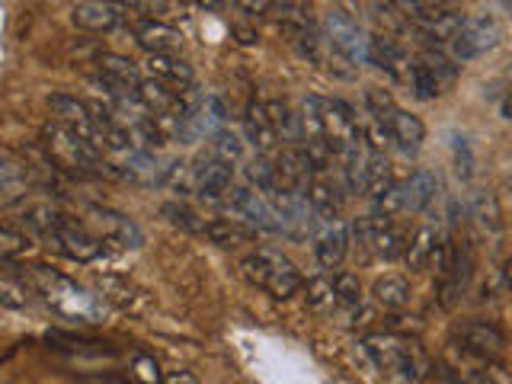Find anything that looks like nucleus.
<instances>
[{
    "label": "nucleus",
    "instance_id": "f257e3e1",
    "mask_svg": "<svg viewBox=\"0 0 512 384\" xmlns=\"http://www.w3.org/2000/svg\"><path fill=\"white\" fill-rule=\"evenodd\" d=\"M23 224L29 231H36L55 253L68 256V260L93 263L106 253L100 234H93L84 221L64 215L55 205H29L23 212Z\"/></svg>",
    "mask_w": 512,
    "mask_h": 384
},
{
    "label": "nucleus",
    "instance_id": "f03ea898",
    "mask_svg": "<svg viewBox=\"0 0 512 384\" xmlns=\"http://www.w3.org/2000/svg\"><path fill=\"white\" fill-rule=\"evenodd\" d=\"M304 141H324L336 160L362 148V125L349 103L327 100V96H308L304 100Z\"/></svg>",
    "mask_w": 512,
    "mask_h": 384
},
{
    "label": "nucleus",
    "instance_id": "7ed1b4c3",
    "mask_svg": "<svg viewBox=\"0 0 512 384\" xmlns=\"http://www.w3.org/2000/svg\"><path fill=\"white\" fill-rule=\"evenodd\" d=\"M362 346L391 384H420L429 372L426 352L400 333H372Z\"/></svg>",
    "mask_w": 512,
    "mask_h": 384
},
{
    "label": "nucleus",
    "instance_id": "20e7f679",
    "mask_svg": "<svg viewBox=\"0 0 512 384\" xmlns=\"http://www.w3.org/2000/svg\"><path fill=\"white\" fill-rule=\"evenodd\" d=\"M324 64L340 77H352L362 61H368V32L352 13L333 7L324 16Z\"/></svg>",
    "mask_w": 512,
    "mask_h": 384
},
{
    "label": "nucleus",
    "instance_id": "39448f33",
    "mask_svg": "<svg viewBox=\"0 0 512 384\" xmlns=\"http://www.w3.org/2000/svg\"><path fill=\"white\" fill-rule=\"evenodd\" d=\"M29 282L39 288V295L55 314L64 320H77V324H93L100 317V301H96L87 288H80L74 279L61 276V272L48 269V266H32L29 269Z\"/></svg>",
    "mask_w": 512,
    "mask_h": 384
},
{
    "label": "nucleus",
    "instance_id": "423d86ee",
    "mask_svg": "<svg viewBox=\"0 0 512 384\" xmlns=\"http://www.w3.org/2000/svg\"><path fill=\"white\" fill-rule=\"evenodd\" d=\"M240 269H244V276L250 285L263 288L266 295H272L276 301H288L292 295L301 292V272L295 269V263L288 260V256L276 253V250H256L250 253L244 263H240Z\"/></svg>",
    "mask_w": 512,
    "mask_h": 384
},
{
    "label": "nucleus",
    "instance_id": "0eeeda50",
    "mask_svg": "<svg viewBox=\"0 0 512 384\" xmlns=\"http://www.w3.org/2000/svg\"><path fill=\"white\" fill-rule=\"evenodd\" d=\"M42 141H45V151L52 157V164L64 173H77V176H87L93 170L106 167L103 164V148H96L93 141L80 138L74 132H68L64 125L52 122L42 128Z\"/></svg>",
    "mask_w": 512,
    "mask_h": 384
},
{
    "label": "nucleus",
    "instance_id": "6e6552de",
    "mask_svg": "<svg viewBox=\"0 0 512 384\" xmlns=\"http://www.w3.org/2000/svg\"><path fill=\"white\" fill-rule=\"evenodd\" d=\"M442 368L455 384H512V378L496 362L471 356V352H464L458 346L448 349V356L442 359Z\"/></svg>",
    "mask_w": 512,
    "mask_h": 384
},
{
    "label": "nucleus",
    "instance_id": "1a4fd4ad",
    "mask_svg": "<svg viewBox=\"0 0 512 384\" xmlns=\"http://www.w3.org/2000/svg\"><path fill=\"white\" fill-rule=\"evenodd\" d=\"M224 199H228L231 212L244 218L250 228L282 234V221H279L276 212H272V205H269V199L263 196V192H256L253 186H231V192Z\"/></svg>",
    "mask_w": 512,
    "mask_h": 384
},
{
    "label": "nucleus",
    "instance_id": "9d476101",
    "mask_svg": "<svg viewBox=\"0 0 512 384\" xmlns=\"http://www.w3.org/2000/svg\"><path fill=\"white\" fill-rule=\"evenodd\" d=\"M189 186L199 192L202 199L208 202H218L231 192L234 186V170L231 164H224V160H218L212 151H205L196 164L189 167Z\"/></svg>",
    "mask_w": 512,
    "mask_h": 384
},
{
    "label": "nucleus",
    "instance_id": "9b49d317",
    "mask_svg": "<svg viewBox=\"0 0 512 384\" xmlns=\"http://www.w3.org/2000/svg\"><path fill=\"white\" fill-rule=\"evenodd\" d=\"M356 237H359V244H365L375 256H381V260H394V256L407 250V237L391 218H378V215L362 218L356 224Z\"/></svg>",
    "mask_w": 512,
    "mask_h": 384
},
{
    "label": "nucleus",
    "instance_id": "f8f14e48",
    "mask_svg": "<svg viewBox=\"0 0 512 384\" xmlns=\"http://www.w3.org/2000/svg\"><path fill=\"white\" fill-rule=\"evenodd\" d=\"M455 346L490 362H500L506 356V336L487 320H468V324L455 327Z\"/></svg>",
    "mask_w": 512,
    "mask_h": 384
},
{
    "label": "nucleus",
    "instance_id": "ddd939ff",
    "mask_svg": "<svg viewBox=\"0 0 512 384\" xmlns=\"http://www.w3.org/2000/svg\"><path fill=\"white\" fill-rule=\"evenodd\" d=\"M48 109H52V116H55L58 125H64L68 132H74L80 138L93 141L96 148H103L100 132H96V119L90 112V103L77 100V96H71V93H55V96H48Z\"/></svg>",
    "mask_w": 512,
    "mask_h": 384
},
{
    "label": "nucleus",
    "instance_id": "4468645a",
    "mask_svg": "<svg viewBox=\"0 0 512 384\" xmlns=\"http://www.w3.org/2000/svg\"><path fill=\"white\" fill-rule=\"evenodd\" d=\"M496 42H500V26H496L493 20H487V16H474V20L461 23L458 36L448 45H452V55L458 61H471L477 55L490 52Z\"/></svg>",
    "mask_w": 512,
    "mask_h": 384
},
{
    "label": "nucleus",
    "instance_id": "2eb2a0df",
    "mask_svg": "<svg viewBox=\"0 0 512 384\" xmlns=\"http://www.w3.org/2000/svg\"><path fill=\"white\" fill-rule=\"evenodd\" d=\"M90 221L96 224V231L106 240V244H116L122 250H138L141 247V228L138 224L116 212V208H106V205H90Z\"/></svg>",
    "mask_w": 512,
    "mask_h": 384
},
{
    "label": "nucleus",
    "instance_id": "dca6fc26",
    "mask_svg": "<svg viewBox=\"0 0 512 384\" xmlns=\"http://www.w3.org/2000/svg\"><path fill=\"white\" fill-rule=\"evenodd\" d=\"M368 61L391 80H397V84H407L410 80L413 61L407 55V48L391 36H368Z\"/></svg>",
    "mask_w": 512,
    "mask_h": 384
},
{
    "label": "nucleus",
    "instance_id": "f3484780",
    "mask_svg": "<svg viewBox=\"0 0 512 384\" xmlns=\"http://www.w3.org/2000/svg\"><path fill=\"white\" fill-rule=\"evenodd\" d=\"M125 13L128 10L116 4V0H84V4L74 7L71 20L84 32H112L116 26H122Z\"/></svg>",
    "mask_w": 512,
    "mask_h": 384
},
{
    "label": "nucleus",
    "instance_id": "a211bd4d",
    "mask_svg": "<svg viewBox=\"0 0 512 384\" xmlns=\"http://www.w3.org/2000/svg\"><path fill=\"white\" fill-rule=\"evenodd\" d=\"M346 250H349V228H346L343 218L324 221L314 231V256L324 269L340 266L346 260Z\"/></svg>",
    "mask_w": 512,
    "mask_h": 384
},
{
    "label": "nucleus",
    "instance_id": "6ab92c4d",
    "mask_svg": "<svg viewBox=\"0 0 512 384\" xmlns=\"http://www.w3.org/2000/svg\"><path fill=\"white\" fill-rule=\"evenodd\" d=\"M461 23H464V16L445 7V10L426 13V16H420V20H413L410 29H413L423 42H429V45H448V42H452V39L458 36Z\"/></svg>",
    "mask_w": 512,
    "mask_h": 384
},
{
    "label": "nucleus",
    "instance_id": "aec40b11",
    "mask_svg": "<svg viewBox=\"0 0 512 384\" xmlns=\"http://www.w3.org/2000/svg\"><path fill=\"white\" fill-rule=\"evenodd\" d=\"M135 42L148 55H180L183 52V32L160 20H148L135 29Z\"/></svg>",
    "mask_w": 512,
    "mask_h": 384
},
{
    "label": "nucleus",
    "instance_id": "412c9836",
    "mask_svg": "<svg viewBox=\"0 0 512 384\" xmlns=\"http://www.w3.org/2000/svg\"><path fill=\"white\" fill-rule=\"evenodd\" d=\"M244 135H247V141L260 154H272L279 135H276V128H272V122H269L266 103H250L247 106V112H244Z\"/></svg>",
    "mask_w": 512,
    "mask_h": 384
},
{
    "label": "nucleus",
    "instance_id": "4be33fe9",
    "mask_svg": "<svg viewBox=\"0 0 512 384\" xmlns=\"http://www.w3.org/2000/svg\"><path fill=\"white\" fill-rule=\"evenodd\" d=\"M304 199H308L311 212H314L320 221H333V218H340L343 192H340V186H333L330 180H324V176H317V180H311V183H308V189H304Z\"/></svg>",
    "mask_w": 512,
    "mask_h": 384
},
{
    "label": "nucleus",
    "instance_id": "5701e85b",
    "mask_svg": "<svg viewBox=\"0 0 512 384\" xmlns=\"http://www.w3.org/2000/svg\"><path fill=\"white\" fill-rule=\"evenodd\" d=\"M400 189H404L407 212H423V208H429L432 199L439 196V176L432 170H416L400 183Z\"/></svg>",
    "mask_w": 512,
    "mask_h": 384
},
{
    "label": "nucleus",
    "instance_id": "b1692460",
    "mask_svg": "<svg viewBox=\"0 0 512 384\" xmlns=\"http://www.w3.org/2000/svg\"><path fill=\"white\" fill-rule=\"evenodd\" d=\"M29 170H32L29 164H20V160L0 154V205L26 196V189L32 186Z\"/></svg>",
    "mask_w": 512,
    "mask_h": 384
},
{
    "label": "nucleus",
    "instance_id": "393cba45",
    "mask_svg": "<svg viewBox=\"0 0 512 384\" xmlns=\"http://www.w3.org/2000/svg\"><path fill=\"white\" fill-rule=\"evenodd\" d=\"M388 135L397 141V148L404 154H416L423 148V141H426V125L416 116H410V112L397 109L391 116V122H388Z\"/></svg>",
    "mask_w": 512,
    "mask_h": 384
},
{
    "label": "nucleus",
    "instance_id": "a878e982",
    "mask_svg": "<svg viewBox=\"0 0 512 384\" xmlns=\"http://www.w3.org/2000/svg\"><path fill=\"white\" fill-rule=\"evenodd\" d=\"M144 68H148V77L160 80V84H173V87L192 84V68L180 55H148Z\"/></svg>",
    "mask_w": 512,
    "mask_h": 384
},
{
    "label": "nucleus",
    "instance_id": "bb28decb",
    "mask_svg": "<svg viewBox=\"0 0 512 384\" xmlns=\"http://www.w3.org/2000/svg\"><path fill=\"white\" fill-rule=\"evenodd\" d=\"M0 304L10 311L29 308V282L16 272L10 260H0Z\"/></svg>",
    "mask_w": 512,
    "mask_h": 384
},
{
    "label": "nucleus",
    "instance_id": "cd10ccee",
    "mask_svg": "<svg viewBox=\"0 0 512 384\" xmlns=\"http://www.w3.org/2000/svg\"><path fill=\"white\" fill-rule=\"evenodd\" d=\"M96 64H100V71H103V80H109V84H119L125 90H138L141 84V71H138V64L132 58H122V55H112V52H103L100 58H96Z\"/></svg>",
    "mask_w": 512,
    "mask_h": 384
},
{
    "label": "nucleus",
    "instance_id": "c85d7f7f",
    "mask_svg": "<svg viewBox=\"0 0 512 384\" xmlns=\"http://www.w3.org/2000/svg\"><path fill=\"white\" fill-rule=\"evenodd\" d=\"M135 96L151 116H170V112L176 109V90H167V84H160V80H154V77H144L135 90Z\"/></svg>",
    "mask_w": 512,
    "mask_h": 384
},
{
    "label": "nucleus",
    "instance_id": "c756f323",
    "mask_svg": "<svg viewBox=\"0 0 512 384\" xmlns=\"http://www.w3.org/2000/svg\"><path fill=\"white\" fill-rule=\"evenodd\" d=\"M266 112H269V122L276 128V135L288 144H301L304 141V122L301 116H295V109L288 106L285 100H269L266 103Z\"/></svg>",
    "mask_w": 512,
    "mask_h": 384
},
{
    "label": "nucleus",
    "instance_id": "7c9ffc66",
    "mask_svg": "<svg viewBox=\"0 0 512 384\" xmlns=\"http://www.w3.org/2000/svg\"><path fill=\"white\" fill-rule=\"evenodd\" d=\"M279 16V23L298 36V32L311 29L314 26V16H311V0H272V10Z\"/></svg>",
    "mask_w": 512,
    "mask_h": 384
},
{
    "label": "nucleus",
    "instance_id": "2f4dec72",
    "mask_svg": "<svg viewBox=\"0 0 512 384\" xmlns=\"http://www.w3.org/2000/svg\"><path fill=\"white\" fill-rule=\"evenodd\" d=\"M436 250H439V234L432 231V228H420L413 237H410V244L404 250V260L410 269H426L432 260H436Z\"/></svg>",
    "mask_w": 512,
    "mask_h": 384
},
{
    "label": "nucleus",
    "instance_id": "473e14b6",
    "mask_svg": "<svg viewBox=\"0 0 512 384\" xmlns=\"http://www.w3.org/2000/svg\"><path fill=\"white\" fill-rule=\"evenodd\" d=\"M372 295L378 301V308L400 311V308H407V304H410V285H407V279H400V276H384V279L375 282Z\"/></svg>",
    "mask_w": 512,
    "mask_h": 384
},
{
    "label": "nucleus",
    "instance_id": "72a5a7b5",
    "mask_svg": "<svg viewBox=\"0 0 512 384\" xmlns=\"http://www.w3.org/2000/svg\"><path fill=\"white\" fill-rule=\"evenodd\" d=\"M205 237H212L218 247H237L244 244V240H250V228H244L240 221H231V218H215V221H205L202 228Z\"/></svg>",
    "mask_w": 512,
    "mask_h": 384
},
{
    "label": "nucleus",
    "instance_id": "f704fd0d",
    "mask_svg": "<svg viewBox=\"0 0 512 384\" xmlns=\"http://www.w3.org/2000/svg\"><path fill=\"white\" fill-rule=\"evenodd\" d=\"M247 180L256 192H263V196H269V192L279 189V180H276V160H272L269 154H256L250 164H247Z\"/></svg>",
    "mask_w": 512,
    "mask_h": 384
},
{
    "label": "nucleus",
    "instance_id": "c9c22d12",
    "mask_svg": "<svg viewBox=\"0 0 512 384\" xmlns=\"http://www.w3.org/2000/svg\"><path fill=\"white\" fill-rule=\"evenodd\" d=\"M301 288H304V298H308V304H311L314 311L327 314V311H333V308H340V304H336L333 279H327V276H314V279L304 282Z\"/></svg>",
    "mask_w": 512,
    "mask_h": 384
},
{
    "label": "nucleus",
    "instance_id": "e433bc0d",
    "mask_svg": "<svg viewBox=\"0 0 512 384\" xmlns=\"http://www.w3.org/2000/svg\"><path fill=\"white\" fill-rule=\"evenodd\" d=\"M407 84H410L416 100H436V96L445 90L442 80L432 74V68H429V64H423V61H413V71H410Z\"/></svg>",
    "mask_w": 512,
    "mask_h": 384
},
{
    "label": "nucleus",
    "instance_id": "4c0bfd02",
    "mask_svg": "<svg viewBox=\"0 0 512 384\" xmlns=\"http://www.w3.org/2000/svg\"><path fill=\"white\" fill-rule=\"evenodd\" d=\"M208 151H212L218 160H224V164L234 167L240 154H244V141H240V135H234L231 128H218L212 135V144H208Z\"/></svg>",
    "mask_w": 512,
    "mask_h": 384
},
{
    "label": "nucleus",
    "instance_id": "58836bf2",
    "mask_svg": "<svg viewBox=\"0 0 512 384\" xmlns=\"http://www.w3.org/2000/svg\"><path fill=\"white\" fill-rule=\"evenodd\" d=\"M365 106H368V112H372V122H378L384 128H388L391 116L397 112L394 96L388 90H381V87H372V90L365 93Z\"/></svg>",
    "mask_w": 512,
    "mask_h": 384
},
{
    "label": "nucleus",
    "instance_id": "ea45409f",
    "mask_svg": "<svg viewBox=\"0 0 512 384\" xmlns=\"http://www.w3.org/2000/svg\"><path fill=\"white\" fill-rule=\"evenodd\" d=\"M407 212V205H404V189H400V183H391L384 192H378L375 196V215L378 218H397V215H404Z\"/></svg>",
    "mask_w": 512,
    "mask_h": 384
},
{
    "label": "nucleus",
    "instance_id": "a19ab883",
    "mask_svg": "<svg viewBox=\"0 0 512 384\" xmlns=\"http://www.w3.org/2000/svg\"><path fill=\"white\" fill-rule=\"evenodd\" d=\"M32 250V237L23 231H13V228H0V260H20Z\"/></svg>",
    "mask_w": 512,
    "mask_h": 384
},
{
    "label": "nucleus",
    "instance_id": "79ce46f5",
    "mask_svg": "<svg viewBox=\"0 0 512 384\" xmlns=\"http://www.w3.org/2000/svg\"><path fill=\"white\" fill-rule=\"evenodd\" d=\"M199 122H202V132H208V135H215L218 128H228V106H224L218 96H205Z\"/></svg>",
    "mask_w": 512,
    "mask_h": 384
},
{
    "label": "nucleus",
    "instance_id": "37998d69",
    "mask_svg": "<svg viewBox=\"0 0 512 384\" xmlns=\"http://www.w3.org/2000/svg\"><path fill=\"white\" fill-rule=\"evenodd\" d=\"M333 288H336V304H340V308H359L362 304V285L352 272H340V276L333 279Z\"/></svg>",
    "mask_w": 512,
    "mask_h": 384
},
{
    "label": "nucleus",
    "instance_id": "c03bdc74",
    "mask_svg": "<svg viewBox=\"0 0 512 384\" xmlns=\"http://www.w3.org/2000/svg\"><path fill=\"white\" fill-rule=\"evenodd\" d=\"M394 7L407 16V20H420L426 13H436V10H445L448 0H394Z\"/></svg>",
    "mask_w": 512,
    "mask_h": 384
},
{
    "label": "nucleus",
    "instance_id": "a18cd8bd",
    "mask_svg": "<svg viewBox=\"0 0 512 384\" xmlns=\"http://www.w3.org/2000/svg\"><path fill=\"white\" fill-rule=\"evenodd\" d=\"M420 61H423V64H429L432 74H436L445 87H452V84H455V77H458V64H452L445 55L432 52V48H429V52H423V58H420Z\"/></svg>",
    "mask_w": 512,
    "mask_h": 384
},
{
    "label": "nucleus",
    "instance_id": "49530a36",
    "mask_svg": "<svg viewBox=\"0 0 512 384\" xmlns=\"http://www.w3.org/2000/svg\"><path fill=\"white\" fill-rule=\"evenodd\" d=\"M132 381L138 384H160L164 375H160V368L151 356H135L132 359Z\"/></svg>",
    "mask_w": 512,
    "mask_h": 384
},
{
    "label": "nucleus",
    "instance_id": "de8ad7c7",
    "mask_svg": "<svg viewBox=\"0 0 512 384\" xmlns=\"http://www.w3.org/2000/svg\"><path fill=\"white\" fill-rule=\"evenodd\" d=\"M164 215L170 218V224H176V228H183V231H199L202 234V228H205V224L196 221V215H192L186 205L170 202V205H164Z\"/></svg>",
    "mask_w": 512,
    "mask_h": 384
},
{
    "label": "nucleus",
    "instance_id": "09e8293b",
    "mask_svg": "<svg viewBox=\"0 0 512 384\" xmlns=\"http://www.w3.org/2000/svg\"><path fill=\"white\" fill-rule=\"evenodd\" d=\"M135 10L154 16V20H160V16H167V13H170V0H138Z\"/></svg>",
    "mask_w": 512,
    "mask_h": 384
},
{
    "label": "nucleus",
    "instance_id": "8fccbe9b",
    "mask_svg": "<svg viewBox=\"0 0 512 384\" xmlns=\"http://www.w3.org/2000/svg\"><path fill=\"white\" fill-rule=\"evenodd\" d=\"M240 13L247 16H266L272 10V0H234Z\"/></svg>",
    "mask_w": 512,
    "mask_h": 384
},
{
    "label": "nucleus",
    "instance_id": "3c124183",
    "mask_svg": "<svg viewBox=\"0 0 512 384\" xmlns=\"http://www.w3.org/2000/svg\"><path fill=\"white\" fill-rule=\"evenodd\" d=\"M80 384H138V381H125V378H112V375H90Z\"/></svg>",
    "mask_w": 512,
    "mask_h": 384
},
{
    "label": "nucleus",
    "instance_id": "603ef678",
    "mask_svg": "<svg viewBox=\"0 0 512 384\" xmlns=\"http://www.w3.org/2000/svg\"><path fill=\"white\" fill-rule=\"evenodd\" d=\"M160 384H199V381H196V375H189V372H173V375H167Z\"/></svg>",
    "mask_w": 512,
    "mask_h": 384
},
{
    "label": "nucleus",
    "instance_id": "864d4df0",
    "mask_svg": "<svg viewBox=\"0 0 512 384\" xmlns=\"http://www.w3.org/2000/svg\"><path fill=\"white\" fill-rule=\"evenodd\" d=\"M503 285L509 288V292H512V256H509V260H503Z\"/></svg>",
    "mask_w": 512,
    "mask_h": 384
},
{
    "label": "nucleus",
    "instance_id": "5fc2aeb1",
    "mask_svg": "<svg viewBox=\"0 0 512 384\" xmlns=\"http://www.w3.org/2000/svg\"><path fill=\"white\" fill-rule=\"evenodd\" d=\"M500 112H503V119H512V90L506 93V100H503Z\"/></svg>",
    "mask_w": 512,
    "mask_h": 384
},
{
    "label": "nucleus",
    "instance_id": "6e6d98bb",
    "mask_svg": "<svg viewBox=\"0 0 512 384\" xmlns=\"http://www.w3.org/2000/svg\"><path fill=\"white\" fill-rule=\"evenodd\" d=\"M196 4H199V7H205V10H215V7H221V4H224V0H196Z\"/></svg>",
    "mask_w": 512,
    "mask_h": 384
},
{
    "label": "nucleus",
    "instance_id": "4d7b16f0",
    "mask_svg": "<svg viewBox=\"0 0 512 384\" xmlns=\"http://www.w3.org/2000/svg\"><path fill=\"white\" fill-rule=\"evenodd\" d=\"M506 7H509V10H512V0H506Z\"/></svg>",
    "mask_w": 512,
    "mask_h": 384
}]
</instances>
